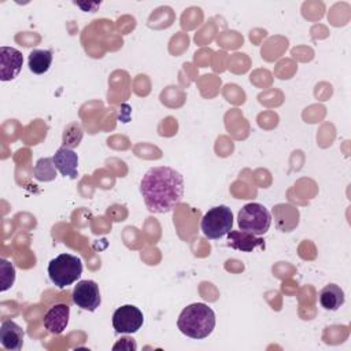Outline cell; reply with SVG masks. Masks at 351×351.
<instances>
[{
	"mask_svg": "<svg viewBox=\"0 0 351 351\" xmlns=\"http://www.w3.org/2000/svg\"><path fill=\"white\" fill-rule=\"evenodd\" d=\"M82 274V262L71 254H60L48 263V276L53 285L63 289L75 282Z\"/></svg>",
	"mask_w": 351,
	"mask_h": 351,
	"instance_id": "3",
	"label": "cell"
},
{
	"mask_svg": "<svg viewBox=\"0 0 351 351\" xmlns=\"http://www.w3.org/2000/svg\"><path fill=\"white\" fill-rule=\"evenodd\" d=\"M69 318H70L69 304L58 303L49 307V310L44 314L43 324L49 333L60 335L67 328Z\"/></svg>",
	"mask_w": 351,
	"mask_h": 351,
	"instance_id": "9",
	"label": "cell"
},
{
	"mask_svg": "<svg viewBox=\"0 0 351 351\" xmlns=\"http://www.w3.org/2000/svg\"><path fill=\"white\" fill-rule=\"evenodd\" d=\"M273 215L277 228L281 232H291L299 223V211L292 204L281 203L273 207Z\"/></svg>",
	"mask_w": 351,
	"mask_h": 351,
	"instance_id": "13",
	"label": "cell"
},
{
	"mask_svg": "<svg viewBox=\"0 0 351 351\" xmlns=\"http://www.w3.org/2000/svg\"><path fill=\"white\" fill-rule=\"evenodd\" d=\"M23 64L22 52L12 47L0 48V80L11 81L14 80Z\"/></svg>",
	"mask_w": 351,
	"mask_h": 351,
	"instance_id": "8",
	"label": "cell"
},
{
	"mask_svg": "<svg viewBox=\"0 0 351 351\" xmlns=\"http://www.w3.org/2000/svg\"><path fill=\"white\" fill-rule=\"evenodd\" d=\"M71 298L77 307L86 311H95L101 303L99 285L93 280L78 281L77 285H74Z\"/></svg>",
	"mask_w": 351,
	"mask_h": 351,
	"instance_id": "7",
	"label": "cell"
},
{
	"mask_svg": "<svg viewBox=\"0 0 351 351\" xmlns=\"http://www.w3.org/2000/svg\"><path fill=\"white\" fill-rule=\"evenodd\" d=\"M15 267L11 262L0 259V291L5 292L15 282Z\"/></svg>",
	"mask_w": 351,
	"mask_h": 351,
	"instance_id": "18",
	"label": "cell"
},
{
	"mask_svg": "<svg viewBox=\"0 0 351 351\" xmlns=\"http://www.w3.org/2000/svg\"><path fill=\"white\" fill-rule=\"evenodd\" d=\"M177 326L181 333L191 339H204L215 328V313L204 303H192L178 315Z\"/></svg>",
	"mask_w": 351,
	"mask_h": 351,
	"instance_id": "2",
	"label": "cell"
},
{
	"mask_svg": "<svg viewBox=\"0 0 351 351\" xmlns=\"http://www.w3.org/2000/svg\"><path fill=\"white\" fill-rule=\"evenodd\" d=\"M25 332L14 321L5 319L0 326V343L8 351H19L23 346Z\"/></svg>",
	"mask_w": 351,
	"mask_h": 351,
	"instance_id": "11",
	"label": "cell"
},
{
	"mask_svg": "<svg viewBox=\"0 0 351 351\" xmlns=\"http://www.w3.org/2000/svg\"><path fill=\"white\" fill-rule=\"evenodd\" d=\"M143 313L133 304H123L118 307L112 314V326L117 333H136L143 326Z\"/></svg>",
	"mask_w": 351,
	"mask_h": 351,
	"instance_id": "6",
	"label": "cell"
},
{
	"mask_svg": "<svg viewBox=\"0 0 351 351\" xmlns=\"http://www.w3.org/2000/svg\"><path fill=\"white\" fill-rule=\"evenodd\" d=\"M52 63V52L49 49H33L29 53L27 66L34 74H44L49 70Z\"/></svg>",
	"mask_w": 351,
	"mask_h": 351,
	"instance_id": "15",
	"label": "cell"
},
{
	"mask_svg": "<svg viewBox=\"0 0 351 351\" xmlns=\"http://www.w3.org/2000/svg\"><path fill=\"white\" fill-rule=\"evenodd\" d=\"M318 302L321 304V307H324L325 310L329 311H336L339 310L344 302H346V296H344V291L336 285V284H328L325 285L319 293H318Z\"/></svg>",
	"mask_w": 351,
	"mask_h": 351,
	"instance_id": "14",
	"label": "cell"
},
{
	"mask_svg": "<svg viewBox=\"0 0 351 351\" xmlns=\"http://www.w3.org/2000/svg\"><path fill=\"white\" fill-rule=\"evenodd\" d=\"M228 245L241 252H251L256 247L265 248V240L244 230H230L228 234Z\"/></svg>",
	"mask_w": 351,
	"mask_h": 351,
	"instance_id": "12",
	"label": "cell"
},
{
	"mask_svg": "<svg viewBox=\"0 0 351 351\" xmlns=\"http://www.w3.org/2000/svg\"><path fill=\"white\" fill-rule=\"evenodd\" d=\"M82 136L84 132L78 122L69 123L63 130V147H67L70 149L78 147L82 140Z\"/></svg>",
	"mask_w": 351,
	"mask_h": 351,
	"instance_id": "17",
	"label": "cell"
},
{
	"mask_svg": "<svg viewBox=\"0 0 351 351\" xmlns=\"http://www.w3.org/2000/svg\"><path fill=\"white\" fill-rule=\"evenodd\" d=\"M237 223L240 230L261 236L269 230L271 225V215L263 204L247 203L237 214Z\"/></svg>",
	"mask_w": 351,
	"mask_h": 351,
	"instance_id": "4",
	"label": "cell"
},
{
	"mask_svg": "<svg viewBox=\"0 0 351 351\" xmlns=\"http://www.w3.org/2000/svg\"><path fill=\"white\" fill-rule=\"evenodd\" d=\"M140 193L148 211L169 213L184 197V177L169 166L151 167L141 178Z\"/></svg>",
	"mask_w": 351,
	"mask_h": 351,
	"instance_id": "1",
	"label": "cell"
},
{
	"mask_svg": "<svg viewBox=\"0 0 351 351\" xmlns=\"http://www.w3.org/2000/svg\"><path fill=\"white\" fill-rule=\"evenodd\" d=\"M53 165L56 170L63 176V177H70L71 180H75L78 176V155L67 148V147H60L56 149V152L52 156Z\"/></svg>",
	"mask_w": 351,
	"mask_h": 351,
	"instance_id": "10",
	"label": "cell"
},
{
	"mask_svg": "<svg viewBox=\"0 0 351 351\" xmlns=\"http://www.w3.org/2000/svg\"><path fill=\"white\" fill-rule=\"evenodd\" d=\"M136 350L137 348V344H136V341L133 340V339H128V337H125V339H121V341H118L117 344H114V347H112V350Z\"/></svg>",
	"mask_w": 351,
	"mask_h": 351,
	"instance_id": "19",
	"label": "cell"
},
{
	"mask_svg": "<svg viewBox=\"0 0 351 351\" xmlns=\"http://www.w3.org/2000/svg\"><path fill=\"white\" fill-rule=\"evenodd\" d=\"M33 176L37 181H52L56 178V167L52 158H41L36 162L33 169Z\"/></svg>",
	"mask_w": 351,
	"mask_h": 351,
	"instance_id": "16",
	"label": "cell"
},
{
	"mask_svg": "<svg viewBox=\"0 0 351 351\" xmlns=\"http://www.w3.org/2000/svg\"><path fill=\"white\" fill-rule=\"evenodd\" d=\"M233 228V214L226 206L210 208L202 218L200 229L210 240H218L226 236Z\"/></svg>",
	"mask_w": 351,
	"mask_h": 351,
	"instance_id": "5",
	"label": "cell"
}]
</instances>
